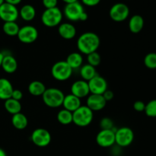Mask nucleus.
Segmentation results:
<instances>
[{"instance_id": "obj_1", "label": "nucleus", "mask_w": 156, "mask_h": 156, "mask_svg": "<svg viewBox=\"0 0 156 156\" xmlns=\"http://www.w3.org/2000/svg\"><path fill=\"white\" fill-rule=\"evenodd\" d=\"M100 46V38L94 32H85L79 37L77 47L80 53L88 55L97 51Z\"/></svg>"}, {"instance_id": "obj_2", "label": "nucleus", "mask_w": 156, "mask_h": 156, "mask_svg": "<svg viewBox=\"0 0 156 156\" xmlns=\"http://www.w3.org/2000/svg\"><path fill=\"white\" fill-rule=\"evenodd\" d=\"M65 94L59 88H47L42 95L44 103L49 108H56L62 106Z\"/></svg>"}, {"instance_id": "obj_3", "label": "nucleus", "mask_w": 156, "mask_h": 156, "mask_svg": "<svg viewBox=\"0 0 156 156\" xmlns=\"http://www.w3.org/2000/svg\"><path fill=\"white\" fill-rule=\"evenodd\" d=\"M93 111L85 106L81 105L76 111L73 112V123L80 127L88 126L92 122Z\"/></svg>"}, {"instance_id": "obj_4", "label": "nucleus", "mask_w": 156, "mask_h": 156, "mask_svg": "<svg viewBox=\"0 0 156 156\" xmlns=\"http://www.w3.org/2000/svg\"><path fill=\"white\" fill-rule=\"evenodd\" d=\"M62 12L58 7L47 9L41 15V21L46 27H53L59 25L62 20Z\"/></svg>"}, {"instance_id": "obj_5", "label": "nucleus", "mask_w": 156, "mask_h": 156, "mask_svg": "<svg viewBox=\"0 0 156 156\" xmlns=\"http://www.w3.org/2000/svg\"><path fill=\"white\" fill-rule=\"evenodd\" d=\"M73 71V70L67 64L66 60H60L53 64L51 69V74L56 80L64 82L71 77Z\"/></svg>"}, {"instance_id": "obj_6", "label": "nucleus", "mask_w": 156, "mask_h": 156, "mask_svg": "<svg viewBox=\"0 0 156 156\" xmlns=\"http://www.w3.org/2000/svg\"><path fill=\"white\" fill-rule=\"evenodd\" d=\"M134 140V133L131 128L123 126L115 131V143L120 147H127Z\"/></svg>"}, {"instance_id": "obj_7", "label": "nucleus", "mask_w": 156, "mask_h": 156, "mask_svg": "<svg viewBox=\"0 0 156 156\" xmlns=\"http://www.w3.org/2000/svg\"><path fill=\"white\" fill-rule=\"evenodd\" d=\"M30 140L38 147H47L51 142V135L47 129L37 128L32 132Z\"/></svg>"}, {"instance_id": "obj_8", "label": "nucleus", "mask_w": 156, "mask_h": 156, "mask_svg": "<svg viewBox=\"0 0 156 156\" xmlns=\"http://www.w3.org/2000/svg\"><path fill=\"white\" fill-rule=\"evenodd\" d=\"M17 37L23 44H32L35 42L38 37L37 29L32 25H25L20 27Z\"/></svg>"}, {"instance_id": "obj_9", "label": "nucleus", "mask_w": 156, "mask_h": 156, "mask_svg": "<svg viewBox=\"0 0 156 156\" xmlns=\"http://www.w3.org/2000/svg\"><path fill=\"white\" fill-rule=\"evenodd\" d=\"M109 15L113 21L121 22L129 17V9L124 3H116L110 9Z\"/></svg>"}, {"instance_id": "obj_10", "label": "nucleus", "mask_w": 156, "mask_h": 156, "mask_svg": "<svg viewBox=\"0 0 156 156\" xmlns=\"http://www.w3.org/2000/svg\"><path fill=\"white\" fill-rule=\"evenodd\" d=\"M96 143L102 148H109L115 144V131L114 129H101L96 136Z\"/></svg>"}, {"instance_id": "obj_11", "label": "nucleus", "mask_w": 156, "mask_h": 156, "mask_svg": "<svg viewBox=\"0 0 156 156\" xmlns=\"http://www.w3.org/2000/svg\"><path fill=\"white\" fill-rule=\"evenodd\" d=\"M85 12L83 5L79 2L66 5L63 13L66 18L71 21H78L82 14Z\"/></svg>"}, {"instance_id": "obj_12", "label": "nucleus", "mask_w": 156, "mask_h": 156, "mask_svg": "<svg viewBox=\"0 0 156 156\" xmlns=\"http://www.w3.org/2000/svg\"><path fill=\"white\" fill-rule=\"evenodd\" d=\"M19 17V11L13 5L4 2L0 5V18L4 22L16 21Z\"/></svg>"}, {"instance_id": "obj_13", "label": "nucleus", "mask_w": 156, "mask_h": 156, "mask_svg": "<svg viewBox=\"0 0 156 156\" xmlns=\"http://www.w3.org/2000/svg\"><path fill=\"white\" fill-rule=\"evenodd\" d=\"M90 93L94 94H103L105 91L108 89V82L105 78L97 75L93 79L88 81Z\"/></svg>"}, {"instance_id": "obj_14", "label": "nucleus", "mask_w": 156, "mask_h": 156, "mask_svg": "<svg viewBox=\"0 0 156 156\" xmlns=\"http://www.w3.org/2000/svg\"><path fill=\"white\" fill-rule=\"evenodd\" d=\"M107 101L102 94H91L88 96L86 101V106L94 111H100L106 106Z\"/></svg>"}, {"instance_id": "obj_15", "label": "nucleus", "mask_w": 156, "mask_h": 156, "mask_svg": "<svg viewBox=\"0 0 156 156\" xmlns=\"http://www.w3.org/2000/svg\"><path fill=\"white\" fill-rule=\"evenodd\" d=\"M71 94L80 99L82 98L88 97L90 94L88 82L82 79L73 82L71 86Z\"/></svg>"}, {"instance_id": "obj_16", "label": "nucleus", "mask_w": 156, "mask_h": 156, "mask_svg": "<svg viewBox=\"0 0 156 156\" xmlns=\"http://www.w3.org/2000/svg\"><path fill=\"white\" fill-rule=\"evenodd\" d=\"M58 33L63 39L71 40L76 37V29L75 26L70 23H62L59 25Z\"/></svg>"}, {"instance_id": "obj_17", "label": "nucleus", "mask_w": 156, "mask_h": 156, "mask_svg": "<svg viewBox=\"0 0 156 156\" xmlns=\"http://www.w3.org/2000/svg\"><path fill=\"white\" fill-rule=\"evenodd\" d=\"M62 106L64 109L68 110L71 112H74L81 106V99L73 94H67L64 97Z\"/></svg>"}, {"instance_id": "obj_18", "label": "nucleus", "mask_w": 156, "mask_h": 156, "mask_svg": "<svg viewBox=\"0 0 156 156\" xmlns=\"http://www.w3.org/2000/svg\"><path fill=\"white\" fill-rule=\"evenodd\" d=\"M1 67L5 73L12 74L18 69V62L12 55H4Z\"/></svg>"}, {"instance_id": "obj_19", "label": "nucleus", "mask_w": 156, "mask_h": 156, "mask_svg": "<svg viewBox=\"0 0 156 156\" xmlns=\"http://www.w3.org/2000/svg\"><path fill=\"white\" fill-rule=\"evenodd\" d=\"M13 86L9 80L5 78L0 79V99L7 100L12 98L13 92Z\"/></svg>"}, {"instance_id": "obj_20", "label": "nucleus", "mask_w": 156, "mask_h": 156, "mask_svg": "<svg viewBox=\"0 0 156 156\" xmlns=\"http://www.w3.org/2000/svg\"><path fill=\"white\" fill-rule=\"evenodd\" d=\"M144 27V19L140 15H135L129 21V29L132 33L138 34Z\"/></svg>"}, {"instance_id": "obj_21", "label": "nucleus", "mask_w": 156, "mask_h": 156, "mask_svg": "<svg viewBox=\"0 0 156 156\" xmlns=\"http://www.w3.org/2000/svg\"><path fill=\"white\" fill-rule=\"evenodd\" d=\"M66 62L71 67L72 69H76L82 67V63H83V57L80 53L74 52V53H71L67 56Z\"/></svg>"}, {"instance_id": "obj_22", "label": "nucleus", "mask_w": 156, "mask_h": 156, "mask_svg": "<svg viewBox=\"0 0 156 156\" xmlns=\"http://www.w3.org/2000/svg\"><path fill=\"white\" fill-rule=\"evenodd\" d=\"M12 123L15 129L22 130V129H24L27 126L28 120H27V117L24 114L20 112L12 115Z\"/></svg>"}, {"instance_id": "obj_23", "label": "nucleus", "mask_w": 156, "mask_h": 156, "mask_svg": "<svg viewBox=\"0 0 156 156\" xmlns=\"http://www.w3.org/2000/svg\"><path fill=\"white\" fill-rule=\"evenodd\" d=\"M19 16L25 21H30L36 16V10L31 5H24L19 11Z\"/></svg>"}, {"instance_id": "obj_24", "label": "nucleus", "mask_w": 156, "mask_h": 156, "mask_svg": "<svg viewBox=\"0 0 156 156\" xmlns=\"http://www.w3.org/2000/svg\"><path fill=\"white\" fill-rule=\"evenodd\" d=\"M46 89L45 85L40 81H33L28 85L29 93L34 96H42Z\"/></svg>"}, {"instance_id": "obj_25", "label": "nucleus", "mask_w": 156, "mask_h": 156, "mask_svg": "<svg viewBox=\"0 0 156 156\" xmlns=\"http://www.w3.org/2000/svg\"><path fill=\"white\" fill-rule=\"evenodd\" d=\"M4 106L5 109L12 115L20 113L21 111V105L19 101L15 100L12 98L5 101Z\"/></svg>"}, {"instance_id": "obj_26", "label": "nucleus", "mask_w": 156, "mask_h": 156, "mask_svg": "<svg viewBox=\"0 0 156 156\" xmlns=\"http://www.w3.org/2000/svg\"><path fill=\"white\" fill-rule=\"evenodd\" d=\"M80 75L82 79L86 82L91 80V79L98 75L97 71H96L95 67L89 65V64H85V65L82 66L80 69Z\"/></svg>"}, {"instance_id": "obj_27", "label": "nucleus", "mask_w": 156, "mask_h": 156, "mask_svg": "<svg viewBox=\"0 0 156 156\" xmlns=\"http://www.w3.org/2000/svg\"><path fill=\"white\" fill-rule=\"evenodd\" d=\"M58 122L62 125H69L73 123V112L66 109H62L56 116Z\"/></svg>"}, {"instance_id": "obj_28", "label": "nucleus", "mask_w": 156, "mask_h": 156, "mask_svg": "<svg viewBox=\"0 0 156 156\" xmlns=\"http://www.w3.org/2000/svg\"><path fill=\"white\" fill-rule=\"evenodd\" d=\"M19 26L15 21H11V22H5L2 26V30L5 34L8 36L14 37L17 36L18 31H19Z\"/></svg>"}, {"instance_id": "obj_29", "label": "nucleus", "mask_w": 156, "mask_h": 156, "mask_svg": "<svg viewBox=\"0 0 156 156\" xmlns=\"http://www.w3.org/2000/svg\"><path fill=\"white\" fill-rule=\"evenodd\" d=\"M144 64L148 69H156V53H149L144 58Z\"/></svg>"}, {"instance_id": "obj_30", "label": "nucleus", "mask_w": 156, "mask_h": 156, "mask_svg": "<svg viewBox=\"0 0 156 156\" xmlns=\"http://www.w3.org/2000/svg\"><path fill=\"white\" fill-rule=\"evenodd\" d=\"M87 61H88V64L96 67L100 65L101 62V57L100 54L96 51L87 55Z\"/></svg>"}, {"instance_id": "obj_31", "label": "nucleus", "mask_w": 156, "mask_h": 156, "mask_svg": "<svg viewBox=\"0 0 156 156\" xmlns=\"http://www.w3.org/2000/svg\"><path fill=\"white\" fill-rule=\"evenodd\" d=\"M144 112L149 117H156V99L150 101L146 105Z\"/></svg>"}, {"instance_id": "obj_32", "label": "nucleus", "mask_w": 156, "mask_h": 156, "mask_svg": "<svg viewBox=\"0 0 156 156\" xmlns=\"http://www.w3.org/2000/svg\"><path fill=\"white\" fill-rule=\"evenodd\" d=\"M114 122L109 117H104L100 121L101 129H114Z\"/></svg>"}, {"instance_id": "obj_33", "label": "nucleus", "mask_w": 156, "mask_h": 156, "mask_svg": "<svg viewBox=\"0 0 156 156\" xmlns=\"http://www.w3.org/2000/svg\"><path fill=\"white\" fill-rule=\"evenodd\" d=\"M43 5L47 9H53V8L57 7L58 0H42Z\"/></svg>"}, {"instance_id": "obj_34", "label": "nucleus", "mask_w": 156, "mask_h": 156, "mask_svg": "<svg viewBox=\"0 0 156 156\" xmlns=\"http://www.w3.org/2000/svg\"><path fill=\"white\" fill-rule=\"evenodd\" d=\"M145 108H146V104L142 101H136L133 104L134 110L137 112H143L145 111Z\"/></svg>"}, {"instance_id": "obj_35", "label": "nucleus", "mask_w": 156, "mask_h": 156, "mask_svg": "<svg viewBox=\"0 0 156 156\" xmlns=\"http://www.w3.org/2000/svg\"><path fill=\"white\" fill-rule=\"evenodd\" d=\"M23 98V93L21 90L19 89H14L13 92L12 94V98L15 99L17 101H21Z\"/></svg>"}, {"instance_id": "obj_36", "label": "nucleus", "mask_w": 156, "mask_h": 156, "mask_svg": "<svg viewBox=\"0 0 156 156\" xmlns=\"http://www.w3.org/2000/svg\"><path fill=\"white\" fill-rule=\"evenodd\" d=\"M101 0H82V2L85 5L89 6V7H93L100 3Z\"/></svg>"}, {"instance_id": "obj_37", "label": "nucleus", "mask_w": 156, "mask_h": 156, "mask_svg": "<svg viewBox=\"0 0 156 156\" xmlns=\"http://www.w3.org/2000/svg\"><path fill=\"white\" fill-rule=\"evenodd\" d=\"M102 95H103L104 98L106 100V101H109L112 100V99L114 98V94L112 91L108 89L107 91H105V92H104V94H102Z\"/></svg>"}, {"instance_id": "obj_38", "label": "nucleus", "mask_w": 156, "mask_h": 156, "mask_svg": "<svg viewBox=\"0 0 156 156\" xmlns=\"http://www.w3.org/2000/svg\"><path fill=\"white\" fill-rule=\"evenodd\" d=\"M5 2L9 3V4L13 5L16 6L17 5L20 4L21 2V0H4Z\"/></svg>"}, {"instance_id": "obj_39", "label": "nucleus", "mask_w": 156, "mask_h": 156, "mask_svg": "<svg viewBox=\"0 0 156 156\" xmlns=\"http://www.w3.org/2000/svg\"><path fill=\"white\" fill-rule=\"evenodd\" d=\"M88 14H87L85 12H84L82 14V15H81L80 19H79V21H86L87 19H88Z\"/></svg>"}, {"instance_id": "obj_40", "label": "nucleus", "mask_w": 156, "mask_h": 156, "mask_svg": "<svg viewBox=\"0 0 156 156\" xmlns=\"http://www.w3.org/2000/svg\"><path fill=\"white\" fill-rule=\"evenodd\" d=\"M66 4H70V3L76 2H78V0H62Z\"/></svg>"}, {"instance_id": "obj_41", "label": "nucleus", "mask_w": 156, "mask_h": 156, "mask_svg": "<svg viewBox=\"0 0 156 156\" xmlns=\"http://www.w3.org/2000/svg\"><path fill=\"white\" fill-rule=\"evenodd\" d=\"M0 156H7L5 152L2 149H1V148H0Z\"/></svg>"}, {"instance_id": "obj_42", "label": "nucleus", "mask_w": 156, "mask_h": 156, "mask_svg": "<svg viewBox=\"0 0 156 156\" xmlns=\"http://www.w3.org/2000/svg\"><path fill=\"white\" fill-rule=\"evenodd\" d=\"M3 57H4V54L0 52V67H1V66H2V62Z\"/></svg>"}, {"instance_id": "obj_43", "label": "nucleus", "mask_w": 156, "mask_h": 156, "mask_svg": "<svg viewBox=\"0 0 156 156\" xmlns=\"http://www.w3.org/2000/svg\"><path fill=\"white\" fill-rule=\"evenodd\" d=\"M4 2H5L4 0H0V5H2Z\"/></svg>"}]
</instances>
